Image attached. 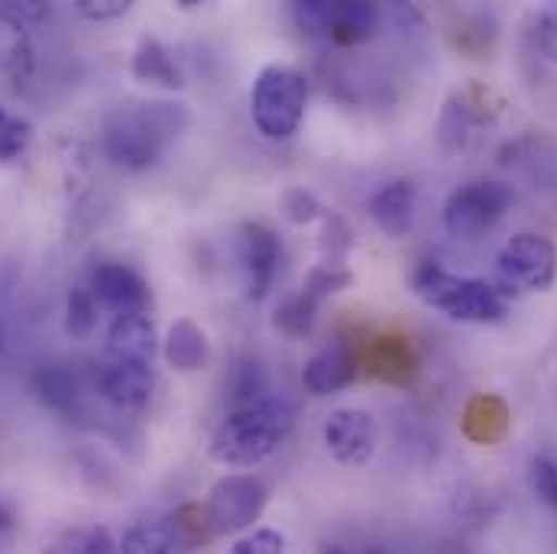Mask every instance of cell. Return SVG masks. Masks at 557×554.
I'll list each match as a JSON object with an SVG mask.
<instances>
[{"mask_svg":"<svg viewBox=\"0 0 557 554\" xmlns=\"http://www.w3.org/2000/svg\"><path fill=\"white\" fill-rule=\"evenodd\" d=\"M156 328L146 311L121 315L108 328L104 354L95 370V386L117 413H143L152 399Z\"/></svg>","mask_w":557,"mask_h":554,"instance_id":"cell-1","label":"cell"},{"mask_svg":"<svg viewBox=\"0 0 557 554\" xmlns=\"http://www.w3.org/2000/svg\"><path fill=\"white\" fill-rule=\"evenodd\" d=\"M42 554H117V542L104 526H72L55 535Z\"/></svg>","mask_w":557,"mask_h":554,"instance_id":"cell-24","label":"cell"},{"mask_svg":"<svg viewBox=\"0 0 557 554\" xmlns=\"http://www.w3.org/2000/svg\"><path fill=\"white\" fill-rule=\"evenodd\" d=\"M3 347H7V341H3V328H0V357H3Z\"/></svg>","mask_w":557,"mask_h":554,"instance_id":"cell-37","label":"cell"},{"mask_svg":"<svg viewBox=\"0 0 557 554\" xmlns=\"http://www.w3.org/2000/svg\"><path fill=\"white\" fill-rule=\"evenodd\" d=\"M292 424H295L292 406L285 399L267 396L253 406L231 409L227 418L214 428L208 441V454L221 467H234V470L260 467L285 444Z\"/></svg>","mask_w":557,"mask_h":554,"instance_id":"cell-3","label":"cell"},{"mask_svg":"<svg viewBox=\"0 0 557 554\" xmlns=\"http://www.w3.org/2000/svg\"><path fill=\"white\" fill-rule=\"evenodd\" d=\"M237 257L244 288L250 301H263L273 288L282 267V241L278 234L263 221H244L237 231Z\"/></svg>","mask_w":557,"mask_h":554,"instance_id":"cell-11","label":"cell"},{"mask_svg":"<svg viewBox=\"0 0 557 554\" xmlns=\"http://www.w3.org/2000/svg\"><path fill=\"white\" fill-rule=\"evenodd\" d=\"M318 308L321 301H314L311 295H305L301 288L288 298H282L273 311V331H278L288 341H301L314 331L318 324Z\"/></svg>","mask_w":557,"mask_h":554,"instance_id":"cell-23","label":"cell"},{"mask_svg":"<svg viewBox=\"0 0 557 554\" xmlns=\"http://www.w3.org/2000/svg\"><path fill=\"white\" fill-rule=\"evenodd\" d=\"M321 554H347V552H344L341 545H324V549H321Z\"/></svg>","mask_w":557,"mask_h":554,"instance_id":"cell-36","label":"cell"},{"mask_svg":"<svg viewBox=\"0 0 557 554\" xmlns=\"http://www.w3.org/2000/svg\"><path fill=\"white\" fill-rule=\"evenodd\" d=\"M98 328V301L91 288H72L65 298V334L72 341H88Z\"/></svg>","mask_w":557,"mask_h":554,"instance_id":"cell-27","label":"cell"},{"mask_svg":"<svg viewBox=\"0 0 557 554\" xmlns=\"http://www.w3.org/2000/svg\"><path fill=\"white\" fill-rule=\"evenodd\" d=\"M270 503V490L260 477L253 473H227L221 477L201 509H205V519L211 526V535H240V532H250L253 522L263 516Z\"/></svg>","mask_w":557,"mask_h":554,"instance_id":"cell-6","label":"cell"},{"mask_svg":"<svg viewBox=\"0 0 557 554\" xmlns=\"http://www.w3.org/2000/svg\"><path fill=\"white\" fill-rule=\"evenodd\" d=\"M509 421H512V413L506 399L493 393H480L463 409V434L473 444H499L509 431Z\"/></svg>","mask_w":557,"mask_h":554,"instance_id":"cell-21","label":"cell"},{"mask_svg":"<svg viewBox=\"0 0 557 554\" xmlns=\"http://www.w3.org/2000/svg\"><path fill=\"white\" fill-rule=\"evenodd\" d=\"M308 108V78L292 65H267L250 91L253 127L267 139H288L298 134Z\"/></svg>","mask_w":557,"mask_h":554,"instance_id":"cell-5","label":"cell"},{"mask_svg":"<svg viewBox=\"0 0 557 554\" xmlns=\"http://www.w3.org/2000/svg\"><path fill=\"white\" fill-rule=\"evenodd\" d=\"M418 192L409 178H393L370 195V218L389 237H406L416 224Z\"/></svg>","mask_w":557,"mask_h":554,"instance_id":"cell-16","label":"cell"},{"mask_svg":"<svg viewBox=\"0 0 557 554\" xmlns=\"http://www.w3.org/2000/svg\"><path fill=\"white\" fill-rule=\"evenodd\" d=\"M499 108H503V101L483 85H467V88L454 91L444 101L441 118H437L441 152H447V156L463 152L473 143L480 127H490L499 118Z\"/></svg>","mask_w":557,"mask_h":554,"instance_id":"cell-10","label":"cell"},{"mask_svg":"<svg viewBox=\"0 0 557 554\" xmlns=\"http://www.w3.org/2000/svg\"><path fill=\"white\" fill-rule=\"evenodd\" d=\"M227 554H285V535L278 529H250L234 539Z\"/></svg>","mask_w":557,"mask_h":554,"instance_id":"cell-31","label":"cell"},{"mask_svg":"<svg viewBox=\"0 0 557 554\" xmlns=\"http://www.w3.org/2000/svg\"><path fill=\"white\" fill-rule=\"evenodd\" d=\"M512 205V188L496 178H473L454 188L444 201V227L457 241L483 237Z\"/></svg>","mask_w":557,"mask_h":554,"instance_id":"cell-7","label":"cell"},{"mask_svg":"<svg viewBox=\"0 0 557 554\" xmlns=\"http://www.w3.org/2000/svg\"><path fill=\"white\" fill-rule=\"evenodd\" d=\"M529 42H532V49L542 59H548V62L557 65V3L532 13V20H529Z\"/></svg>","mask_w":557,"mask_h":554,"instance_id":"cell-30","label":"cell"},{"mask_svg":"<svg viewBox=\"0 0 557 554\" xmlns=\"http://www.w3.org/2000/svg\"><path fill=\"white\" fill-rule=\"evenodd\" d=\"M278 205H282V214L292 224H298V227H308L314 221H324V214H327L324 205H321V198L314 192H308V188H288Z\"/></svg>","mask_w":557,"mask_h":554,"instance_id":"cell-29","label":"cell"},{"mask_svg":"<svg viewBox=\"0 0 557 554\" xmlns=\"http://www.w3.org/2000/svg\"><path fill=\"white\" fill-rule=\"evenodd\" d=\"M327 454L344 467H363L376 454V421L363 409H334L321 424Z\"/></svg>","mask_w":557,"mask_h":554,"instance_id":"cell-12","label":"cell"},{"mask_svg":"<svg viewBox=\"0 0 557 554\" xmlns=\"http://www.w3.org/2000/svg\"><path fill=\"white\" fill-rule=\"evenodd\" d=\"M185 549L182 535L175 529V519H149L137 522L134 529L124 532L117 542V554H178Z\"/></svg>","mask_w":557,"mask_h":554,"instance_id":"cell-22","label":"cell"},{"mask_svg":"<svg viewBox=\"0 0 557 554\" xmlns=\"http://www.w3.org/2000/svg\"><path fill=\"white\" fill-rule=\"evenodd\" d=\"M13 532H16V516L7 503H0V549L13 539Z\"/></svg>","mask_w":557,"mask_h":554,"instance_id":"cell-35","label":"cell"},{"mask_svg":"<svg viewBox=\"0 0 557 554\" xmlns=\"http://www.w3.org/2000/svg\"><path fill=\"white\" fill-rule=\"evenodd\" d=\"M131 0H75V13H82L91 23H111L131 13Z\"/></svg>","mask_w":557,"mask_h":554,"instance_id":"cell-33","label":"cell"},{"mask_svg":"<svg viewBox=\"0 0 557 554\" xmlns=\"http://www.w3.org/2000/svg\"><path fill=\"white\" fill-rule=\"evenodd\" d=\"M36 65V49L26 20L16 13L10 0L0 3V78L26 82Z\"/></svg>","mask_w":557,"mask_h":554,"instance_id":"cell-15","label":"cell"},{"mask_svg":"<svg viewBox=\"0 0 557 554\" xmlns=\"http://www.w3.org/2000/svg\"><path fill=\"white\" fill-rule=\"evenodd\" d=\"M321 244L331 254V260H344L347 250L354 247V234H350L347 221L337 214H324V241Z\"/></svg>","mask_w":557,"mask_h":554,"instance_id":"cell-34","label":"cell"},{"mask_svg":"<svg viewBox=\"0 0 557 554\" xmlns=\"http://www.w3.org/2000/svg\"><path fill=\"white\" fill-rule=\"evenodd\" d=\"M188 108L175 101H127L101 131V149L111 165L124 172H143L156 165L165 149L185 134Z\"/></svg>","mask_w":557,"mask_h":554,"instance_id":"cell-2","label":"cell"},{"mask_svg":"<svg viewBox=\"0 0 557 554\" xmlns=\"http://www.w3.org/2000/svg\"><path fill=\"white\" fill-rule=\"evenodd\" d=\"M529 477H532V490L535 496L557 513V464L552 457H535L532 467H529Z\"/></svg>","mask_w":557,"mask_h":554,"instance_id":"cell-32","label":"cell"},{"mask_svg":"<svg viewBox=\"0 0 557 554\" xmlns=\"http://www.w3.org/2000/svg\"><path fill=\"white\" fill-rule=\"evenodd\" d=\"M360 373V350L354 341L347 337H337L331 341L327 347H321L301 370V386L311 393V396H334V393H344Z\"/></svg>","mask_w":557,"mask_h":554,"instance_id":"cell-13","label":"cell"},{"mask_svg":"<svg viewBox=\"0 0 557 554\" xmlns=\"http://www.w3.org/2000/svg\"><path fill=\"white\" fill-rule=\"evenodd\" d=\"M496 273L512 292H548L557 282V247L552 237L522 231L496 254Z\"/></svg>","mask_w":557,"mask_h":554,"instance_id":"cell-9","label":"cell"},{"mask_svg":"<svg viewBox=\"0 0 557 554\" xmlns=\"http://www.w3.org/2000/svg\"><path fill=\"white\" fill-rule=\"evenodd\" d=\"M412 292L418 298L447 315L450 321H463V324H496L506 318L509 305L499 285L486 282V279L457 276L450 270H444L434 260H421L412 270Z\"/></svg>","mask_w":557,"mask_h":554,"instance_id":"cell-4","label":"cell"},{"mask_svg":"<svg viewBox=\"0 0 557 554\" xmlns=\"http://www.w3.org/2000/svg\"><path fill=\"white\" fill-rule=\"evenodd\" d=\"M91 295L101 308L121 315H139L149 305V285L124 263H101L91 273Z\"/></svg>","mask_w":557,"mask_h":554,"instance_id":"cell-14","label":"cell"},{"mask_svg":"<svg viewBox=\"0 0 557 554\" xmlns=\"http://www.w3.org/2000/svg\"><path fill=\"white\" fill-rule=\"evenodd\" d=\"M360 364L370 367V373L383 383H409L416 377L418 357L409 337L403 334H380L373 344L360 354Z\"/></svg>","mask_w":557,"mask_h":554,"instance_id":"cell-17","label":"cell"},{"mask_svg":"<svg viewBox=\"0 0 557 554\" xmlns=\"http://www.w3.org/2000/svg\"><path fill=\"white\" fill-rule=\"evenodd\" d=\"M350 285H354L350 267H347L344 260L324 257L321 263H314V267L308 270V276L301 282V292L311 295L314 301H324V298H331V295H337V292H344V288H350Z\"/></svg>","mask_w":557,"mask_h":554,"instance_id":"cell-26","label":"cell"},{"mask_svg":"<svg viewBox=\"0 0 557 554\" xmlns=\"http://www.w3.org/2000/svg\"><path fill=\"white\" fill-rule=\"evenodd\" d=\"M162 357L172 370L178 373H198L211 360V344L208 334L191 321V318H175L165 331L162 341Z\"/></svg>","mask_w":557,"mask_h":554,"instance_id":"cell-18","label":"cell"},{"mask_svg":"<svg viewBox=\"0 0 557 554\" xmlns=\"http://www.w3.org/2000/svg\"><path fill=\"white\" fill-rule=\"evenodd\" d=\"M33 393L39 396V403L46 409H52L55 416H78L82 409V386L75 370H69L65 364H42L33 373Z\"/></svg>","mask_w":557,"mask_h":554,"instance_id":"cell-19","label":"cell"},{"mask_svg":"<svg viewBox=\"0 0 557 554\" xmlns=\"http://www.w3.org/2000/svg\"><path fill=\"white\" fill-rule=\"evenodd\" d=\"M295 16L341 49L373 39L383 23V10L367 0H305L295 7Z\"/></svg>","mask_w":557,"mask_h":554,"instance_id":"cell-8","label":"cell"},{"mask_svg":"<svg viewBox=\"0 0 557 554\" xmlns=\"http://www.w3.org/2000/svg\"><path fill=\"white\" fill-rule=\"evenodd\" d=\"M33 143V124L0 104V165L16 162Z\"/></svg>","mask_w":557,"mask_h":554,"instance_id":"cell-28","label":"cell"},{"mask_svg":"<svg viewBox=\"0 0 557 554\" xmlns=\"http://www.w3.org/2000/svg\"><path fill=\"white\" fill-rule=\"evenodd\" d=\"M131 72H134V78L143 82V85H159L165 91H178L185 85V75H182L172 49L165 42L152 39V36L139 39L137 52L131 59Z\"/></svg>","mask_w":557,"mask_h":554,"instance_id":"cell-20","label":"cell"},{"mask_svg":"<svg viewBox=\"0 0 557 554\" xmlns=\"http://www.w3.org/2000/svg\"><path fill=\"white\" fill-rule=\"evenodd\" d=\"M227 393H231V409H244L253 406L260 399H267V370L257 357H244L234 364L231 380H227Z\"/></svg>","mask_w":557,"mask_h":554,"instance_id":"cell-25","label":"cell"}]
</instances>
